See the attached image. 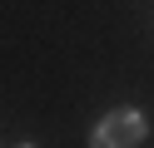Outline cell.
<instances>
[{"label":"cell","instance_id":"obj_1","mask_svg":"<svg viewBox=\"0 0 154 148\" xmlns=\"http://www.w3.org/2000/svg\"><path fill=\"white\" fill-rule=\"evenodd\" d=\"M144 133H149V118L124 104V109H109V114L90 128V148H139Z\"/></svg>","mask_w":154,"mask_h":148},{"label":"cell","instance_id":"obj_2","mask_svg":"<svg viewBox=\"0 0 154 148\" xmlns=\"http://www.w3.org/2000/svg\"><path fill=\"white\" fill-rule=\"evenodd\" d=\"M20 148H35V143H20Z\"/></svg>","mask_w":154,"mask_h":148}]
</instances>
